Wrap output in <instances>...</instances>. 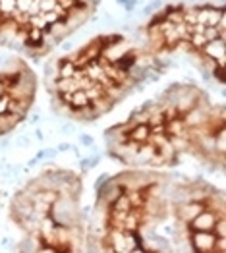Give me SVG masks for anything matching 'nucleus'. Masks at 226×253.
<instances>
[{
  "mask_svg": "<svg viewBox=\"0 0 226 253\" xmlns=\"http://www.w3.org/2000/svg\"><path fill=\"white\" fill-rule=\"evenodd\" d=\"M215 240H217L215 234L199 232L193 236V248L199 250V252H213V248H215Z\"/></svg>",
  "mask_w": 226,
  "mask_h": 253,
  "instance_id": "obj_3",
  "label": "nucleus"
},
{
  "mask_svg": "<svg viewBox=\"0 0 226 253\" xmlns=\"http://www.w3.org/2000/svg\"><path fill=\"white\" fill-rule=\"evenodd\" d=\"M203 52L213 60V64L217 62L219 68H225V37H215L211 41H207L203 46Z\"/></svg>",
  "mask_w": 226,
  "mask_h": 253,
  "instance_id": "obj_1",
  "label": "nucleus"
},
{
  "mask_svg": "<svg viewBox=\"0 0 226 253\" xmlns=\"http://www.w3.org/2000/svg\"><path fill=\"white\" fill-rule=\"evenodd\" d=\"M217 218H219V216H215V212L203 209L199 214H195V216L191 218V226H193L197 232H211L213 226H215V222H217Z\"/></svg>",
  "mask_w": 226,
  "mask_h": 253,
  "instance_id": "obj_2",
  "label": "nucleus"
}]
</instances>
